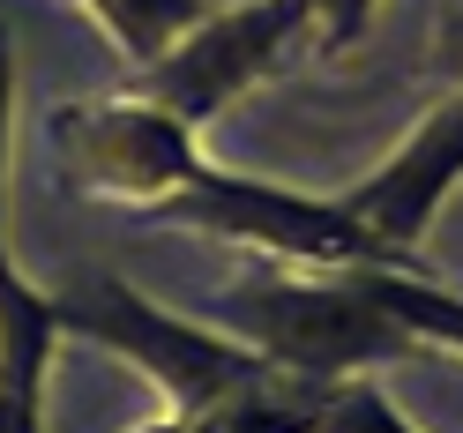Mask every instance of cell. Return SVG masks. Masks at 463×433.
Masks as SVG:
<instances>
[{"label":"cell","mask_w":463,"mask_h":433,"mask_svg":"<svg viewBox=\"0 0 463 433\" xmlns=\"http://www.w3.org/2000/svg\"><path fill=\"white\" fill-rule=\"evenodd\" d=\"M210 322L299 381H352V373L426 352L352 269H292L262 254L240 277H224Z\"/></svg>","instance_id":"cell-1"},{"label":"cell","mask_w":463,"mask_h":433,"mask_svg":"<svg viewBox=\"0 0 463 433\" xmlns=\"http://www.w3.org/2000/svg\"><path fill=\"white\" fill-rule=\"evenodd\" d=\"M52 314H61V336L82 344H105L112 359H128L135 373H150L165 389V403L180 419L210 411L224 389H240L262 352H247L240 336H224L217 322H194V314H165L157 299H142L135 284L105 277V269H82L52 292Z\"/></svg>","instance_id":"cell-2"},{"label":"cell","mask_w":463,"mask_h":433,"mask_svg":"<svg viewBox=\"0 0 463 433\" xmlns=\"http://www.w3.org/2000/svg\"><path fill=\"white\" fill-rule=\"evenodd\" d=\"M142 224H172V232H194V240H232V247L262 254V262H292V269L389 262L336 194H299V187L254 180V172H224V165H202L180 194L142 210Z\"/></svg>","instance_id":"cell-3"},{"label":"cell","mask_w":463,"mask_h":433,"mask_svg":"<svg viewBox=\"0 0 463 433\" xmlns=\"http://www.w3.org/2000/svg\"><path fill=\"white\" fill-rule=\"evenodd\" d=\"M45 142H52V180L82 202H120V210H157L165 194H180L202 150L194 127L180 112H165L157 98H142L135 82L112 98H75L45 112Z\"/></svg>","instance_id":"cell-4"},{"label":"cell","mask_w":463,"mask_h":433,"mask_svg":"<svg viewBox=\"0 0 463 433\" xmlns=\"http://www.w3.org/2000/svg\"><path fill=\"white\" fill-rule=\"evenodd\" d=\"M299 38H307V0H240L217 15L202 8L194 31H180L150 68H135V90L180 112L187 127H202L232 98H247Z\"/></svg>","instance_id":"cell-5"},{"label":"cell","mask_w":463,"mask_h":433,"mask_svg":"<svg viewBox=\"0 0 463 433\" xmlns=\"http://www.w3.org/2000/svg\"><path fill=\"white\" fill-rule=\"evenodd\" d=\"M456 180H463V90H449L411 135H403V150L389 165H373L366 180L344 187L336 202L373 232V247H382L396 269H419V240H426V224L449 202Z\"/></svg>","instance_id":"cell-6"},{"label":"cell","mask_w":463,"mask_h":433,"mask_svg":"<svg viewBox=\"0 0 463 433\" xmlns=\"http://www.w3.org/2000/svg\"><path fill=\"white\" fill-rule=\"evenodd\" d=\"M8 112H15V45L0 31V433H45V366L61 344L52 292L8 262Z\"/></svg>","instance_id":"cell-7"},{"label":"cell","mask_w":463,"mask_h":433,"mask_svg":"<svg viewBox=\"0 0 463 433\" xmlns=\"http://www.w3.org/2000/svg\"><path fill=\"white\" fill-rule=\"evenodd\" d=\"M90 23L128 52V68H150L157 52L202 23V0H82Z\"/></svg>","instance_id":"cell-8"},{"label":"cell","mask_w":463,"mask_h":433,"mask_svg":"<svg viewBox=\"0 0 463 433\" xmlns=\"http://www.w3.org/2000/svg\"><path fill=\"white\" fill-rule=\"evenodd\" d=\"M314 433H419L411 419L382 396V381H322V403H314Z\"/></svg>","instance_id":"cell-9"},{"label":"cell","mask_w":463,"mask_h":433,"mask_svg":"<svg viewBox=\"0 0 463 433\" xmlns=\"http://www.w3.org/2000/svg\"><path fill=\"white\" fill-rule=\"evenodd\" d=\"M366 23H373V0H307V45H314V52L359 45Z\"/></svg>","instance_id":"cell-10"},{"label":"cell","mask_w":463,"mask_h":433,"mask_svg":"<svg viewBox=\"0 0 463 433\" xmlns=\"http://www.w3.org/2000/svg\"><path fill=\"white\" fill-rule=\"evenodd\" d=\"M433 68L463 90V8H441V15H433Z\"/></svg>","instance_id":"cell-11"},{"label":"cell","mask_w":463,"mask_h":433,"mask_svg":"<svg viewBox=\"0 0 463 433\" xmlns=\"http://www.w3.org/2000/svg\"><path fill=\"white\" fill-rule=\"evenodd\" d=\"M135 433H194V426H187L180 411H165V419H150V426H135Z\"/></svg>","instance_id":"cell-12"}]
</instances>
